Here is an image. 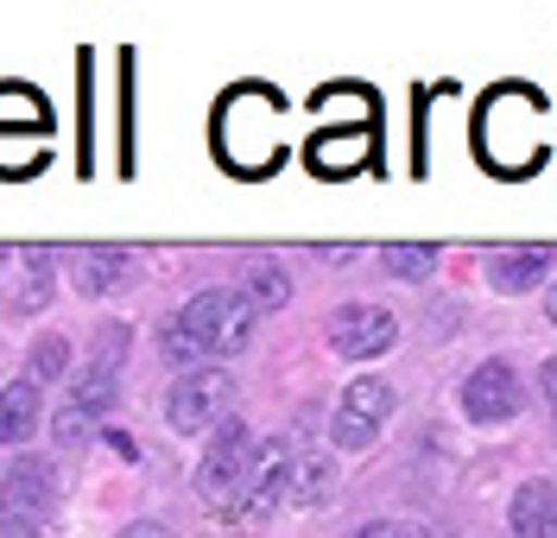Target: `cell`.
Segmentation results:
<instances>
[{"mask_svg": "<svg viewBox=\"0 0 557 538\" xmlns=\"http://www.w3.org/2000/svg\"><path fill=\"white\" fill-rule=\"evenodd\" d=\"M51 501H58L51 463L20 456V463L0 475V538H38V526H45Z\"/></svg>", "mask_w": 557, "mask_h": 538, "instance_id": "obj_2", "label": "cell"}, {"mask_svg": "<svg viewBox=\"0 0 557 538\" xmlns=\"http://www.w3.org/2000/svg\"><path fill=\"white\" fill-rule=\"evenodd\" d=\"M38 430V387L33 380H13L0 393V443H26Z\"/></svg>", "mask_w": 557, "mask_h": 538, "instance_id": "obj_12", "label": "cell"}, {"mask_svg": "<svg viewBox=\"0 0 557 538\" xmlns=\"http://www.w3.org/2000/svg\"><path fill=\"white\" fill-rule=\"evenodd\" d=\"M539 538H557V520H552V526H545V533H539Z\"/></svg>", "mask_w": 557, "mask_h": 538, "instance_id": "obj_23", "label": "cell"}, {"mask_svg": "<svg viewBox=\"0 0 557 538\" xmlns=\"http://www.w3.org/2000/svg\"><path fill=\"white\" fill-rule=\"evenodd\" d=\"M545 399H552V405H557V355L545 361Z\"/></svg>", "mask_w": 557, "mask_h": 538, "instance_id": "obj_21", "label": "cell"}, {"mask_svg": "<svg viewBox=\"0 0 557 538\" xmlns=\"http://www.w3.org/2000/svg\"><path fill=\"white\" fill-rule=\"evenodd\" d=\"M64 367H70V342L64 336H38L33 342V387L38 380H64Z\"/></svg>", "mask_w": 557, "mask_h": 538, "instance_id": "obj_16", "label": "cell"}, {"mask_svg": "<svg viewBox=\"0 0 557 538\" xmlns=\"http://www.w3.org/2000/svg\"><path fill=\"white\" fill-rule=\"evenodd\" d=\"M355 538H431L424 526H406V520H374V526H361Z\"/></svg>", "mask_w": 557, "mask_h": 538, "instance_id": "obj_18", "label": "cell"}, {"mask_svg": "<svg viewBox=\"0 0 557 538\" xmlns=\"http://www.w3.org/2000/svg\"><path fill=\"white\" fill-rule=\"evenodd\" d=\"M399 342V323H393V311H381V304H343L336 317H330V349L348 361H368V355H386Z\"/></svg>", "mask_w": 557, "mask_h": 538, "instance_id": "obj_5", "label": "cell"}, {"mask_svg": "<svg viewBox=\"0 0 557 538\" xmlns=\"http://www.w3.org/2000/svg\"><path fill=\"white\" fill-rule=\"evenodd\" d=\"M165 355H172V361H197V342H190V336L177 329V317L165 323Z\"/></svg>", "mask_w": 557, "mask_h": 538, "instance_id": "obj_19", "label": "cell"}, {"mask_svg": "<svg viewBox=\"0 0 557 538\" xmlns=\"http://www.w3.org/2000/svg\"><path fill=\"white\" fill-rule=\"evenodd\" d=\"M545 311H552V323H557V286H552V298H545Z\"/></svg>", "mask_w": 557, "mask_h": 538, "instance_id": "obj_22", "label": "cell"}, {"mask_svg": "<svg viewBox=\"0 0 557 538\" xmlns=\"http://www.w3.org/2000/svg\"><path fill=\"white\" fill-rule=\"evenodd\" d=\"M108 405H114V367H89V374H76L70 380L64 405H58V437L64 443H83L96 418H108Z\"/></svg>", "mask_w": 557, "mask_h": 538, "instance_id": "obj_8", "label": "cell"}, {"mask_svg": "<svg viewBox=\"0 0 557 538\" xmlns=\"http://www.w3.org/2000/svg\"><path fill=\"white\" fill-rule=\"evenodd\" d=\"M381 260H386V273H399V279H418V273H431V260H437V253L424 248V241H393Z\"/></svg>", "mask_w": 557, "mask_h": 538, "instance_id": "obj_17", "label": "cell"}, {"mask_svg": "<svg viewBox=\"0 0 557 538\" xmlns=\"http://www.w3.org/2000/svg\"><path fill=\"white\" fill-rule=\"evenodd\" d=\"M285 481H292V501L298 506H317L323 495H330V463H323V456H305Z\"/></svg>", "mask_w": 557, "mask_h": 538, "instance_id": "obj_15", "label": "cell"}, {"mask_svg": "<svg viewBox=\"0 0 557 538\" xmlns=\"http://www.w3.org/2000/svg\"><path fill=\"white\" fill-rule=\"evenodd\" d=\"M520 405H525V387L507 361H482V367L462 380V418H475V425H500V418H513Z\"/></svg>", "mask_w": 557, "mask_h": 538, "instance_id": "obj_6", "label": "cell"}, {"mask_svg": "<svg viewBox=\"0 0 557 538\" xmlns=\"http://www.w3.org/2000/svg\"><path fill=\"white\" fill-rule=\"evenodd\" d=\"M127 273H134V253H127V248H83V253H76V286H83V291L127 286Z\"/></svg>", "mask_w": 557, "mask_h": 538, "instance_id": "obj_11", "label": "cell"}, {"mask_svg": "<svg viewBox=\"0 0 557 538\" xmlns=\"http://www.w3.org/2000/svg\"><path fill=\"white\" fill-rule=\"evenodd\" d=\"M121 538H172V533H165V526H152V520H139V526H127Z\"/></svg>", "mask_w": 557, "mask_h": 538, "instance_id": "obj_20", "label": "cell"}, {"mask_svg": "<svg viewBox=\"0 0 557 538\" xmlns=\"http://www.w3.org/2000/svg\"><path fill=\"white\" fill-rule=\"evenodd\" d=\"M242 298L253 304V317H260V311H278V304L292 298V286H285V273H278L273 260H260V266L247 273V291H242Z\"/></svg>", "mask_w": 557, "mask_h": 538, "instance_id": "obj_14", "label": "cell"}, {"mask_svg": "<svg viewBox=\"0 0 557 538\" xmlns=\"http://www.w3.org/2000/svg\"><path fill=\"white\" fill-rule=\"evenodd\" d=\"M228 399H235V380L215 374V367H197V374H184V380L172 387L165 418H172V430H209V425H222Z\"/></svg>", "mask_w": 557, "mask_h": 538, "instance_id": "obj_4", "label": "cell"}, {"mask_svg": "<svg viewBox=\"0 0 557 538\" xmlns=\"http://www.w3.org/2000/svg\"><path fill=\"white\" fill-rule=\"evenodd\" d=\"M253 304H247L242 291H197L190 304H184V317L177 329L197 342V355H242L247 342H253Z\"/></svg>", "mask_w": 557, "mask_h": 538, "instance_id": "obj_1", "label": "cell"}, {"mask_svg": "<svg viewBox=\"0 0 557 538\" xmlns=\"http://www.w3.org/2000/svg\"><path fill=\"white\" fill-rule=\"evenodd\" d=\"M552 520H557V488H552V481H525L520 495H513V533L539 538Z\"/></svg>", "mask_w": 557, "mask_h": 538, "instance_id": "obj_13", "label": "cell"}, {"mask_svg": "<svg viewBox=\"0 0 557 538\" xmlns=\"http://www.w3.org/2000/svg\"><path fill=\"white\" fill-rule=\"evenodd\" d=\"M386 412H393V387L386 380H355L343 393V405H336V443L343 450H368L374 437H381V425H386Z\"/></svg>", "mask_w": 557, "mask_h": 538, "instance_id": "obj_7", "label": "cell"}, {"mask_svg": "<svg viewBox=\"0 0 557 538\" xmlns=\"http://www.w3.org/2000/svg\"><path fill=\"white\" fill-rule=\"evenodd\" d=\"M285 475H292V468H285V443H273V437H267V443H253V463H247V481H242V495H235V513H267V506L278 501V488H285Z\"/></svg>", "mask_w": 557, "mask_h": 538, "instance_id": "obj_9", "label": "cell"}, {"mask_svg": "<svg viewBox=\"0 0 557 538\" xmlns=\"http://www.w3.org/2000/svg\"><path fill=\"white\" fill-rule=\"evenodd\" d=\"M247 463H253V430L242 418H222L215 437H209L203 463H197V488H203V501H235L247 481Z\"/></svg>", "mask_w": 557, "mask_h": 538, "instance_id": "obj_3", "label": "cell"}, {"mask_svg": "<svg viewBox=\"0 0 557 538\" xmlns=\"http://www.w3.org/2000/svg\"><path fill=\"white\" fill-rule=\"evenodd\" d=\"M487 273H494L500 291H532L545 273H552V248H500Z\"/></svg>", "mask_w": 557, "mask_h": 538, "instance_id": "obj_10", "label": "cell"}]
</instances>
